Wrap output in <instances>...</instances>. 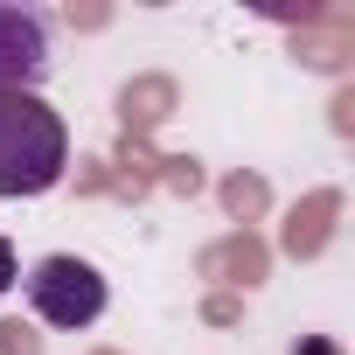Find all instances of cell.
Segmentation results:
<instances>
[{"mask_svg":"<svg viewBox=\"0 0 355 355\" xmlns=\"http://www.w3.org/2000/svg\"><path fill=\"white\" fill-rule=\"evenodd\" d=\"M70 167V132L35 91H0V202L49 196Z\"/></svg>","mask_w":355,"mask_h":355,"instance_id":"cell-1","label":"cell"},{"mask_svg":"<svg viewBox=\"0 0 355 355\" xmlns=\"http://www.w3.org/2000/svg\"><path fill=\"white\" fill-rule=\"evenodd\" d=\"M49 77V21L0 0V91H35Z\"/></svg>","mask_w":355,"mask_h":355,"instance_id":"cell-3","label":"cell"},{"mask_svg":"<svg viewBox=\"0 0 355 355\" xmlns=\"http://www.w3.org/2000/svg\"><path fill=\"white\" fill-rule=\"evenodd\" d=\"M15 279H21V272H15V244H8V237H0V293H8Z\"/></svg>","mask_w":355,"mask_h":355,"instance_id":"cell-4","label":"cell"},{"mask_svg":"<svg viewBox=\"0 0 355 355\" xmlns=\"http://www.w3.org/2000/svg\"><path fill=\"white\" fill-rule=\"evenodd\" d=\"M105 272L98 265H84V258H70V251H56V258H42L35 272H28V306L49 320V327H91L98 313H105Z\"/></svg>","mask_w":355,"mask_h":355,"instance_id":"cell-2","label":"cell"}]
</instances>
